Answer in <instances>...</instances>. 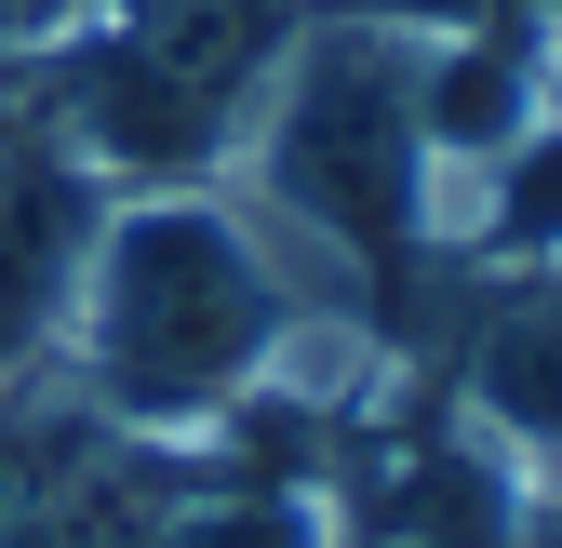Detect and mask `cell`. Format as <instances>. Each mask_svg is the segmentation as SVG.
<instances>
[{
  "label": "cell",
  "instance_id": "obj_5",
  "mask_svg": "<svg viewBox=\"0 0 562 548\" xmlns=\"http://www.w3.org/2000/svg\"><path fill=\"white\" fill-rule=\"evenodd\" d=\"M148 548H322V522H308V495H281V482H201L148 522Z\"/></svg>",
  "mask_w": 562,
  "mask_h": 548
},
{
  "label": "cell",
  "instance_id": "obj_3",
  "mask_svg": "<svg viewBox=\"0 0 562 548\" xmlns=\"http://www.w3.org/2000/svg\"><path fill=\"white\" fill-rule=\"evenodd\" d=\"M108 228V174L0 94V375H54V334L81 308V267Z\"/></svg>",
  "mask_w": 562,
  "mask_h": 548
},
{
  "label": "cell",
  "instance_id": "obj_6",
  "mask_svg": "<svg viewBox=\"0 0 562 548\" xmlns=\"http://www.w3.org/2000/svg\"><path fill=\"white\" fill-rule=\"evenodd\" d=\"M362 548H415V535H362Z\"/></svg>",
  "mask_w": 562,
  "mask_h": 548
},
{
  "label": "cell",
  "instance_id": "obj_1",
  "mask_svg": "<svg viewBox=\"0 0 562 548\" xmlns=\"http://www.w3.org/2000/svg\"><path fill=\"white\" fill-rule=\"evenodd\" d=\"M308 321H375V308L281 215H255L241 187H121L54 362L108 429L188 442V429H228Z\"/></svg>",
  "mask_w": 562,
  "mask_h": 548
},
{
  "label": "cell",
  "instance_id": "obj_2",
  "mask_svg": "<svg viewBox=\"0 0 562 548\" xmlns=\"http://www.w3.org/2000/svg\"><path fill=\"white\" fill-rule=\"evenodd\" d=\"M415 54H429V27H389V14H322L281 41L268 94L241 121V201L255 215H281L322 267L362 308H389V282L429 241V121H415Z\"/></svg>",
  "mask_w": 562,
  "mask_h": 548
},
{
  "label": "cell",
  "instance_id": "obj_4",
  "mask_svg": "<svg viewBox=\"0 0 562 548\" xmlns=\"http://www.w3.org/2000/svg\"><path fill=\"white\" fill-rule=\"evenodd\" d=\"M456 388H469V429L496 455H522L536 482L562 468V267H509V282L482 295Z\"/></svg>",
  "mask_w": 562,
  "mask_h": 548
}]
</instances>
